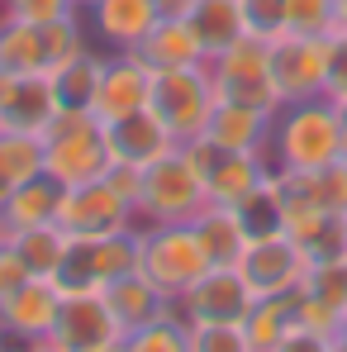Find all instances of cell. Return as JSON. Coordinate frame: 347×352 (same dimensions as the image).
Segmentation results:
<instances>
[{"label": "cell", "mask_w": 347, "mask_h": 352, "mask_svg": "<svg viewBox=\"0 0 347 352\" xmlns=\"http://www.w3.org/2000/svg\"><path fill=\"white\" fill-rule=\"evenodd\" d=\"M271 167L276 172H319L343 157V119L328 96L281 105L271 119Z\"/></svg>", "instance_id": "6da1fadb"}, {"label": "cell", "mask_w": 347, "mask_h": 352, "mask_svg": "<svg viewBox=\"0 0 347 352\" xmlns=\"http://www.w3.org/2000/svg\"><path fill=\"white\" fill-rule=\"evenodd\" d=\"M110 167V138L105 124L91 110H58V119L43 129V176L58 186L96 181Z\"/></svg>", "instance_id": "7a4b0ae2"}, {"label": "cell", "mask_w": 347, "mask_h": 352, "mask_svg": "<svg viewBox=\"0 0 347 352\" xmlns=\"http://www.w3.org/2000/svg\"><path fill=\"white\" fill-rule=\"evenodd\" d=\"M210 205L205 176L195 157L176 143L167 157L143 167V190H138V224H190Z\"/></svg>", "instance_id": "3957f363"}, {"label": "cell", "mask_w": 347, "mask_h": 352, "mask_svg": "<svg viewBox=\"0 0 347 352\" xmlns=\"http://www.w3.org/2000/svg\"><path fill=\"white\" fill-rule=\"evenodd\" d=\"M138 272L176 300L210 272V257L190 224H138Z\"/></svg>", "instance_id": "277c9868"}, {"label": "cell", "mask_w": 347, "mask_h": 352, "mask_svg": "<svg viewBox=\"0 0 347 352\" xmlns=\"http://www.w3.org/2000/svg\"><path fill=\"white\" fill-rule=\"evenodd\" d=\"M214 105H219V91H214L210 62L153 72V100H148V110L167 124V133H172L176 143H195L210 129Z\"/></svg>", "instance_id": "5b68a950"}, {"label": "cell", "mask_w": 347, "mask_h": 352, "mask_svg": "<svg viewBox=\"0 0 347 352\" xmlns=\"http://www.w3.org/2000/svg\"><path fill=\"white\" fill-rule=\"evenodd\" d=\"M210 76H214L219 100L262 110V115H276L281 110V96H276V81H271V43L267 38L243 34L219 58H210Z\"/></svg>", "instance_id": "8992f818"}, {"label": "cell", "mask_w": 347, "mask_h": 352, "mask_svg": "<svg viewBox=\"0 0 347 352\" xmlns=\"http://www.w3.org/2000/svg\"><path fill=\"white\" fill-rule=\"evenodd\" d=\"M138 267V229L110 238H67V257H62L53 286L62 295L71 291H105L115 276Z\"/></svg>", "instance_id": "52a82bcc"}, {"label": "cell", "mask_w": 347, "mask_h": 352, "mask_svg": "<svg viewBox=\"0 0 347 352\" xmlns=\"http://www.w3.org/2000/svg\"><path fill=\"white\" fill-rule=\"evenodd\" d=\"M58 224L67 238H110L138 229V210L105 176H96V181H81V186H62Z\"/></svg>", "instance_id": "ba28073f"}, {"label": "cell", "mask_w": 347, "mask_h": 352, "mask_svg": "<svg viewBox=\"0 0 347 352\" xmlns=\"http://www.w3.org/2000/svg\"><path fill=\"white\" fill-rule=\"evenodd\" d=\"M190 157H195V167L205 176V195H210V205H238L247 190H257L267 176L276 172L271 167V153L262 148V153H229V148H219V143H210L205 133L195 138V143H181Z\"/></svg>", "instance_id": "9c48e42d"}, {"label": "cell", "mask_w": 347, "mask_h": 352, "mask_svg": "<svg viewBox=\"0 0 347 352\" xmlns=\"http://www.w3.org/2000/svg\"><path fill=\"white\" fill-rule=\"evenodd\" d=\"M238 272H243L247 291L257 300H271V295L300 291V281L309 272V257L290 234H267V238H247V248L238 257Z\"/></svg>", "instance_id": "30bf717a"}, {"label": "cell", "mask_w": 347, "mask_h": 352, "mask_svg": "<svg viewBox=\"0 0 347 352\" xmlns=\"http://www.w3.org/2000/svg\"><path fill=\"white\" fill-rule=\"evenodd\" d=\"M148 100H153V67L138 53H100L96 91H91V115L100 124H115V119L148 110Z\"/></svg>", "instance_id": "8fae6325"}, {"label": "cell", "mask_w": 347, "mask_h": 352, "mask_svg": "<svg viewBox=\"0 0 347 352\" xmlns=\"http://www.w3.org/2000/svg\"><path fill=\"white\" fill-rule=\"evenodd\" d=\"M172 305L181 309L186 324H243L247 309L257 305V295L247 291L238 267H210L186 295H176Z\"/></svg>", "instance_id": "7c38bea8"}, {"label": "cell", "mask_w": 347, "mask_h": 352, "mask_svg": "<svg viewBox=\"0 0 347 352\" xmlns=\"http://www.w3.org/2000/svg\"><path fill=\"white\" fill-rule=\"evenodd\" d=\"M124 329L115 324L110 305L100 291H71L62 295V309H58V324L48 333V343H58L62 352H91V348H105V343H119Z\"/></svg>", "instance_id": "4fadbf2b"}, {"label": "cell", "mask_w": 347, "mask_h": 352, "mask_svg": "<svg viewBox=\"0 0 347 352\" xmlns=\"http://www.w3.org/2000/svg\"><path fill=\"white\" fill-rule=\"evenodd\" d=\"M86 34L100 53H133L148 29L162 19L157 0H91L86 10Z\"/></svg>", "instance_id": "5bb4252c"}, {"label": "cell", "mask_w": 347, "mask_h": 352, "mask_svg": "<svg viewBox=\"0 0 347 352\" xmlns=\"http://www.w3.org/2000/svg\"><path fill=\"white\" fill-rule=\"evenodd\" d=\"M271 81L281 105L324 96V38H309V34L271 38Z\"/></svg>", "instance_id": "9a60e30c"}, {"label": "cell", "mask_w": 347, "mask_h": 352, "mask_svg": "<svg viewBox=\"0 0 347 352\" xmlns=\"http://www.w3.org/2000/svg\"><path fill=\"white\" fill-rule=\"evenodd\" d=\"M58 91L48 72H29V76H10L0 72V129L10 133H43L58 119Z\"/></svg>", "instance_id": "2e32d148"}, {"label": "cell", "mask_w": 347, "mask_h": 352, "mask_svg": "<svg viewBox=\"0 0 347 352\" xmlns=\"http://www.w3.org/2000/svg\"><path fill=\"white\" fill-rule=\"evenodd\" d=\"M62 309V291L43 276H29L19 291L0 305V333L5 338H19V343H38L53 333Z\"/></svg>", "instance_id": "e0dca14e"}, {"label": "cell", "mask_w": 347, "mask_h": 352, "mask_svg": "<svg viewBox=\"0 0 347 352\" xmlns=\"http://www.w3.org/2000/svg\"><path fill=\"white\" fill-rule=\"evenodd\" d=\"M105 138H110V162H133V167H153L157 157H167L176 148V138L153 110L105 124Z\"/></svg>", "instance_id": "ac0fdd59"}, {"label": "cell", "mask_w": 347, "mask_h": 352, "mask_svg": "<svg viewBox=\"0 0 347 352\" xmlns=\"http://www.w3.org/2000/svg\"><path fill=\"white\" fill-rule=\"evenodd\" d=\"M133 53L148 62L153 72H172V67H200V62H210L205 43L195 38V29H190V19H186V14H181V19L162 14Z\"/></svg>", "instance_id": "d6986e66"}, {"label": "cell", "mask_w": 347, "mask_h": 352, "mask_svg": "<svg viewBox=\"0 0 347 352\" xmlns=\"http://www.w3.org/2000/svg\"><path fill=\"white\" fill-rule=\"evenodd\" d=\"M100 295H105V305H110V314H115V324L124 329V333H133V329H143V324L162 319V314H167V305H172V300L157 291L138 267H133V272H124V276H115Z\"/></svg>", "instance_id": "ffe728a7"}, {"label": "cell", "mask_w": 347, "mask_h": 352, "mask_svg": "<svg viewBox=\"0 0 347 352\" xmlns=\"http://www.w3.org/2000/svg\"><path fill=\"white\" fill-rule=\"evenodd\" d=\"M271 119L276 115H262V110H247V105H233V100H219L214 115H210V129L205 138L229 148V153H262L271 143Z\"/></svg>", "instance_id": "44dd1931"}, {"label": "cell", "mask_w": 347, "mask_h": 352, "mask_svg": "<svg viewBox=\"0 0 347 352\" xmlns=\"http://www.w3.org/2000/svg\"><path fill=\"white\" fill-rule=\"evenodd\" d=\"M58 200H62V186L53 176H34V181L14 186L10 200L0 205V234H19V229H34V224H58Z\"/></svg>", "instance_id": "7402d4cb"}, {"label": "cell", "mask_w": 347, "mask_h": 352, "mask_svg": "<svg viewBox=\"0 0 347 352\" xmlns=\"http://www.w3.org/2000/svg\"><path fill=\"white\" fill-rule=\"evenodd\" d=\"M190 229L200 238L210 267H238V257H243V248H247V229L238 224V214H233L229 205H205V210L190 219Z\"/></svg>", "instance_id": "603a6c76"}, {"label": "cell", "mask_w": 347, "mask_h": 352, "mask_svg": "<svg viewBox=\"0 0 347 352\" xmlns=\"http://www.w3.org/2000/svg\"><path fill=\"white\" fill-rule=\"evenodd\" d=\"M0 72H10V76L48 72L43 24H24V19H5L0 14Z\"/></svg>", "instance_id": "cb8c5ba5"}, {"label": "cell", "mask_w": 347, "mask_h": 352, "mask_svg": "<svg viewBox=\"0 0 347 352\" xmlns=\"http://www.w3.org/2000/svg\"><path fill=\"white\" fill-rule=\"evenodd\" d=\"M186 19H190V29H195V38L205 43L210 58H219L229 43H238L247 34L243 14H238V0H195Z\"/></svg>", "instance_id": "d4e9b609"}, {"label": "cell", "mask_w": 347, "mask_h": 352, "mask_svg": "<svg viewBox=\"0 0 347 352\" xmlns=\"http://www.w3.org/2000/svg\"><path fill=\"white\" fill-rule=\"evenodd\" d=\"M43 176V133H10L0 129V205L14 186Z\"/></svg>", "instance_id": "484cf974"}, {"label": "cell", "mask_w": 347, "mask_h": 352, "mask_svg": "<svg viewBox=\"0 0 347 352\" xmlns=\"http://www.w3.org/2000/svg\"><path fill=\"white\" fill-rule=\"evenodd\" d=\"M14 243V252L24 257V267H29V276H43V281H53L62 267V257H67V234H62V224H34V229H19V234H5Z\"/></svg>", "instance_id": "4316f807"}, {"label": "cell", "mask_w": 347, "mask_h": 352, "mask_svg": "<svg viewBox=\"0 0 347 352\" xmlns=\"http://www.w3.org/2000/svg\"><path fill=\"white\" fill-rule=\"evenodd\" d=\"M290 329H295V291L257 300V305L247 309V319H243V333H247V348L252 352H271Z\"/></svg>", "instance_id": "83f0119b"}, {"label": "cell", "mask_w": 347, "mask_h": 352, "mask_svg": "<svg viewBox=\"0 0 347 352\" xmlns=\"http://www.w3.org/2000/svg\"><path fill=\"white\" fill-rule=\"evenodd\" d=\"M238 224L247 229V238H267V234H286V214H281V181L276 172L267 176L257 190H247L238 205H233Z\"/></svg>", "instance_id": "f1b7e54d"}, {"label": "cell", "mask_w": 347, "mask_h": 352, "mask_svg": "<svg viewBox=\"0 0 347 352\" xmlns=\"http://www.w3.org/2000/svg\"><path fill=\"white\" fill-rule=\"evenodd\" d=\"M124 352H190V324L181 319L176 305H167L162 319L124 333Z\"/></svg>", "instance_id": "f546056e"}, {"label": "cell", "mask_w": 347, "mask_h": 352, "mask_svg": "<svg viewBox=\"0 0 347 352\" xmlns=\"http://www.w3.org/2000/svg\"><path fill=\"white\" fill-rule=\"evenodd\" d=\"M96 72H100V48H91L86 58H76V62H67V67L53 72V91H58L62 110H91Z\"/></svg>", "instance_id": "4dcf8cb0"}, {"label": "cell", "mask_w": 347, "mask_h": 352, "mask_svg": "<svg viewBox=\"0 0 347 352\" xmlns=\"http://www.w3.org/2000/svg\"><path fill=\"white\" fill-rule=\"evenodd\" d=\"M300 291L309 295L319 309H328L333 319H347V262H314L304 272Z\"/></svg>", "instance_id": "1f68e13d"}, {"label": "cell", "mask_w": 347, "mask_h": 352, "mask_svg": "<svg viewBox=\"0 0 347 352\" xmlns=\"http://www.w3.org/2000/svg\"><path fill=\"white\" fill-rule=\"evenodd\" d=\"M328 29H338V0H286V34L324 38Z\"/></svg>", "instance_id": "d6a6232c"}, {"label": "cell", "mask_w": 347, "mask_h": 352, "mask_svg": "<svg viewBox=\"0 0 347 352\" xmlns=\"http://www.w3.org/2000/svg\"><path fill=\"white\" fill-rule=\"evenodd\" d=\"M300 248H304L309 267L314 262H347V214H324Z\"/></svg>", "instance_id": "836d02e7"}, {"label": "cell", "mask_w": 347, "mask_h": 352, "mask_svg": "<svg viewBox=\"0 0 347 352\" xmlns=\"http://www.w3.org/2000/svg\"><path fill=\"white\" fill-rule=\"evenodd\" d=\"M324 96L333 105L347 100V24L324 34Z\"/></svg>", "instance_id": "e575fe53"}, {"label": "cell", "mask_w": 347, "mask_h": 352, "mask_svg": "<svg viewBox=\"0 0 347 352\" xmlns=\"http://www.w3.org/2000/svg\"><path fill=\"white\" fill-rule=\"evenodd\" d=\"M238 14H243V29L252 38H281L286 34V0H238Z\"/></svg>", "instance_id": "d590c367"}, {"label": "cell", "mask_w": 347, "mask_h": 352, "mask_svg": "<svg viewBox=\"0 0 347 352\" xmlns=\"http://www.w3.org/2000/svg\"><path fill=\"white\" fill-rule=\"evenodd\" d=\"M304 176H309L314 200H319L328 214H347V157L328 162V167H319V172H304Z\"/></svg>", "instance_id": "8d00e7d4"}, {"label": "cell", "mask_w": 347, "mask_h": 352, "mask_svg": "<svg viewBox=\"0 0 347 352\" xmlns=\"http://www.w3.org/2000/svg\"><path fill=\"white\" fill-rule=\"evenodd\" d=\"M190 352H252L243 324H190Z\"/></svg>", "instance_id": "74e56055"}, {"label": "cell", "mask_w": 347, "mask_h": 352, "mask_svg": "<svg viewBox=\"0 0 347 352\" xmlns=\"http://www.w3.org/2000/svg\"><path fill=\"white\" fill-rule=\"evenodd\" d=\"M5 19H24V24H58L67 14H81L71 0H0Z\"/></svg>", "instance_id": "f35d334b"}, {"label": "cell", "mask_w": 347, "mask_h": 352, "mask_svg": "<svg viewBox=\"0 0 347 352\" xmlns=\"http://www.w3.org/2000/svg\"><path fill=\"white\" fill-rule=\"evenodd\" d=\"M24 281H29V267H24V257L14 252V243H10V238L0 234V305H5L10 295L19 291Z\"/></svg>", "instance_id": "ab89813d"}, {"label": "cell", "mask_w": 347, "mask_h": 352, "mask_svg": "<svg viewBox=\"0 0 347 352\" xmlns=\"http://www.w3.org/2000/svg\"><path fill=\"white\" fill-rule=\"evenodd\" d=\"M271 352H333V333H314V329H290Z\"/></svg>", "instance_id": "60d3db41"}, {"label": "cell", "mask_w": 347, "mask_h": 352, "mask_svg": "<svg viewBox=\"0 0 347 352\" xmlns=\"http://www.w3.org/2000/svg\"><path fill=\"white\" fill-rule=\"evenodd\" d=\"M190 5H195V0H157V10H162V14H172V19L190 14Z\"/></svg>", "instance_id": "b9f144b4"}, {"label": "cell", "mask_w": 347, "mask_h": 352, "mask_svg": "<svg viewBox=\"0 0 347 352\" xmlns=\"http://www.w3.org/2000/svg\"><path fill=\"white\" fill-rule=\"evenodd\" d=\"M24 352H62V348H58V343H48V338H38V343H29Z\"/></svg>", "instance_id": "7bdbcfd3"}, {"label": "cell", "mask_w": 347, "mask_h": 352, "mask_svg": "<svg viewBox=\"0 0 347 352\" xmlns=\"http://www.w3.org/2000/svg\"><path fill=\"white\" fill-rule=\"evenodd\" d=\"M333 352H347V319H343V329L333 333Z\"/></svg>", "instance_id": "ee69618b"}, {"label": "cell", "mask_w": 347, "mask_h": 352, "mask_svg": "<svg viewBox=\"0 0 347 352\" xmlns=\"http://www.w3.org/2000/svg\"><path fill=\"white\" fill-rule=\"evenodd\" d=\"M338 119H343V157H347V100H338Z\"/></svg>", "instance_id": "f6af8a7d"}, {"label": "cell", "mask_w": 347, "mask_h": 352, "mask_svg": "<svg viewBox=\"0 0 347 352\" xmlns=\"http://www.w3.org/2000/svg\"><path fill=\"white\" fill-rule=\"evenodd\" d=\"M91 352H124V338L119 343H105V348H91Z\"/></svg>", "instance_id": "bcb514c9"}, {"label": "cell", "mask_w": 347, "mask_h": 352, "mask_svg": "<svg viewBox=\"0 0 347 352\" xmlns=\"http://www.w3.org/2000/svg\"><path fill=\"white\" fill-rule=\"evenodd\" d=\"M338 24H347V0H338Z\"/></svg>", "instance_id": "7dc6e473"}, {"label": "cell", "mask_w": 347, "mask_h": 352, "mask_svg": "<svg viewBox=\"0 0 347 352\" xmlns=\"http://www.w3.org/2000/svg\"><path fill=\"white\" fill-rule=\"evenodd\" d=\"M71 5H76V10H86V5H91V0H71Z\"/></svg>", "instance_id": "c3c4849f"}]
</instances>
